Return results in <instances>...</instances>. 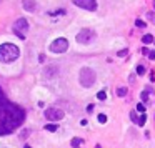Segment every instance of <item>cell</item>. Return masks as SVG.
I'll list each match as a JSON object with an SVG mask.
<instances>
[{"label":"cell","instance_id":"cell-1","mask_svg":"<svg viewBox=\"0 0 155 148\" xmlns=\"http://www.w3.org/2000/svg\"><path fill=\"white\" fill-rule=\"evenodd\" d=\"M25 120V110L5 97L0 88V135H8Z\"/></svg>","mask_w":155,"mask_h":148},{"label":"cell","instance_id":"cell-2","mask_svg":"<svg viewBox=\"0 0 155 148\" xmlns=\"http://www.w3.org/2000/svg\"><path fill=\"white\" fill-rule=\"evenodd\" d=\"M19 55H20V48L13 43L0 45V62H3V63H10V62L17 60Z\"/></svg>","mask_w":155,"mask_h":148},{"label":"cell","instance_id":"cell-3","mask_svg":"<svg viewBox=\"0 0 155 148\" xmlns=\"http://www.w3.org/2000/svg\"><path fill=\"white\" fill-rule=\"evenodd\" d=\"M95 72L92 70V68H82L80 70V83H82V87H92V85L95 83Z\"/></svg>","mask_w":155,"mask_h":148},{"label":"cell","instance_id":"cell-4","mask_svg":"<svg viewBox=\"0 0 155 148\" xmlns=\"http://www.w3.org/2000/svg\"><path fill=\"white\" fill-rule=\"evenodd\" d=\"M65 50H68V40L67 38H57L50 43V52H53V53H63Z\"/></svg>","mask_w":155,"mask_h":148},{"label":"cell","instance_id":"cell-5","mask_svg":"<svg viewBox=\"0 0 155 148\" xmlns=\"http://www.w3.org/2000/svg\"><path fill=\"white\" fill-rule=\"evenodd\" d=\"M95 38V32L93 30H90V28H82L79 33H77V42L79 43H90L92 40Z\"/></svg>","mask_w":155,"mask_h":148},{"label":"cell","instance_id":"cell-6","mask_svg":"<svg viewBox=\"0 0 155 148\" xmlns=\"http://www.w3.org/2000/svg\"><path fill=\"white\" fill-rule=\"evenodd\" d=\"M25 30H29V22L25 19H19L15 22V25H13V32L17 33V37L25 40Z\"/></svg>","mask_w":155,"mask_h":148},{"label":"cell","instance_id":"cell-7","mask_svg":"<svg viewBox=\"0 0 155 148\" xmlns=\"http://www.w3.org/2000/svg\"><path fill=\"white\" fill-rule=\"evenodd\" d=\"M65 116V113H63V110H60V108H47L45 110V118L47 120H50V122H60V120Z\"/></svg>","mask_w":155,"mask_h":148},{"label":"cell","instance_id":"cell-8","mask_svg":"<svg viewBox=\"0 0 155 148\" xmlns=\"http://www.w3.org/2000/svg\"><path fill=\"white\" fill-rule=\"evenodd\" d=\"M74 3L77 7H82L85 10H90V12L97 10V2L95 0H74Z\"/></svg>","mask_w":155,"mask_h":148},{"label":"cell","instance_id":"cell-9","mask_svg":"<svg viewBox=\"0 0 155 148\" xmlns=\"http://www.w3.org/2000/svg\"><path fill=\"white\" fill-rule=\"evenodd\" d=\"M22 5L27 12H35L37 10V2L35 0H22Z\"/></svg>","mask_w":155,"mask_h":148},{"label":"cell","instance_id":"cell-10","mask_svg":"<svg viewBox=\"0 0 155 148\" xmlns=\"http://www.w3.org/2000/svg\"><path fill=\"white\" fill-rule=\"evenodd\" d=\"M55 73H57V68H55V67H52V68H47V70L43 72V75H45L47 78H52V77H55Z\"/></svg>","mask_w":155,"mask_h":148},{"label":"cell","instance_id":"cell-11","mask_svg":"<svg viewBox=\"0 0 155 148\" xmlns=\"http://www.w3.org/2000/svg\"><path fill=\"white\" fill-rule=\"evenodd\" d=\"M145 122H147V116H145V113H142L140 116H137V125H139V127H143Z\"/></svg>","mask_w":155,"mask_h":148},{"label":"cell","instance_id":"cell-12","mask_svg":"<svg viewBox=\"0 0 155 148\" xmlns=\"http://www.w3.org/2000/svg\"><path fill=\"white\" fill-rule=\"evenodd\" d=\"M82 143H84V140H82V138H74V140H72V146H74V148H79Z\"/></svg>","mask_w":155,"mask_h":148},{"label":"cell","instance_id":"cell-13","mask_svg":"<svg viewBox=\"0 0 155 148\" xmlns=\"http://www.w3.org/2000/svg\"><path fill=\"white\" fill-rule=\"evenodd\" d=\"M142 42L143 43H152L153 42V37L150 33H147V35H143V37H142Z\"/></svg>","mask_w":155,"mask_h":148},{"label":"cell","instance_id":"cell-14","mask_svg":"<svg viewBox=\"0 0 155 148\" xmlns=\"http://www.w3.org/2000/svg\"><path fill=\"white\" fill-rule=\"evenodd\" d=\"M117 95H118V97H125V95H127V88H125V87H120V88L117 90Z\"/></svg>","mask_w":155,"mask_h":148},{"label":"cell","instance_id":"cell-15","mask_svg":"<svg viewBox=\"0 0 155 148\" xmlns=\"http://www.w3.org/2000/svg\"><path fill=\"white\" fill-rule=\"evenodd\" d=\"M45 130H47V132H55V130H58V128H57V125L50 123V125H45Z\"/></svg>","mask_w":155,"mask_h":148},{"label":"cell","instance_id":"cell-16","mask_svg":"<svg viewBox=\"0 0 155 148\" xmlns=\"http://www.w3.org/2000/svg\"><path fill=\"white\" fill-rule=\"evenodd\" d=\"M140 97H142V102H143V103H147V100H148V90H143Z\"/></svg>","mask_w":155,"mask_h":148},{"label":"cell","instance_id":"cell-17","mask_svg":"<svg viewBox=\"0 0 155 148\" xmlns=\"http://www.w3.org/2000/svg\"><path fill=\"white\" fill-rule=\"evenodd\" d=\"M97 98H98V100H105V98H107V93L103 92V90L98 92V93H97Z\"/></svg>","mask_w":155,"mask_h":148},{"label":"cell","instance_id":"cell-18","mask_svg":"<svg viewBox=\"0 0 155 148\" xmlns=\"http://www.w3.org/2000/svg\"><path fill=\"white\" fill-rule=\"evenodd\" d=\"M137 73H139V75H143V73H145V67H143V65H139V67H137Z\"/></svg>","mask_w":155,"mask_h":148},{"label":"cell","instance_id":"cell-19","mask_svg":"<svg viewBox=\"0 0 155 148\" xmlns=\"http://www.w3.org/2000/svg\"><path fill=\"white\" fill-rule=\"evenodd\" d=\"M135 25H137V27H139V28H145V25H147V23H145V22H142V20H140V19H139V20H137V22H135Z\"/></svg>","mask_w":155,"mask_h":148},{"label":"cell","instance_id":"cell-20","mask_svg":"<svg viewBox=\"0 0 155 148\" xmlns=\"http://www.w3.org/2000/svg\"><path fill=\"white\" fill-rule=\"evenodd\" d=\"M98 122H100V123H105V122H107V115L100 113V115H98Z\"/></svg>","mask_w":155,"mask_h":148},{"label":"cell","instance_id":"cell-21","mask_svg":"<svg viewBox=\"0 0 155 148\" xmlns=\"http://www.w3.org/2000/svg\"><path fill=\"white\" fill-rule=\"evenodd\" d=\"M137 110H139L140 113H145V105L143 103H139V105H137Z\"/></svg>","mask_w":155,"mask_h":148},{"label":"cell","instance_id":"cell-22","mask_svg":"<svg viewBox=\"0 0 155 148\" xmlns=\"http://www.w3.org/2000/svg\"><path fill=\"white\" fill-rule=\"evenodd\" d=\"M29 135H30V130H24V132L20 133V138H22V140H24V138H27Z\"/></svg>","mask_w":155,"mask_h":148},{"label":"cell","instance_id":"cell-23","mask_svg":"<svg viewBox=\"0 0 155 148\" xmlns=\"http://www.w3.org/2000/svg\"><path fill=\"white\" fill-rule=\"evenodd\" d=\"M147 17H148V20H150V22H153V23H155V13H153V12H148V13H147Z\"/></svg>","mask_w":155,"mask_h":148},{"label":"cell","instance_id":"cell-24","mask_svg":"<svg viewBox=\"0 0 155 148\" xmlns=\"http://www.w3.org/2000/svg\"><path fill=\"white\" fill-rule=\"evenodd\" d=\"M63 13H65V10H57V12H50V15H63Z\"/></svg>","mask_w":155,"mask_h":148},{"label":"cell","instance_id":"cell-25","mask_svg":"<svg viewBox=\"0 0 155 148\" xmlns=\"http://www.w3.org/2000/svg\"><path fill=\"white\" fill-rule=\"evenodd\" d=\"M127 53H129V48H124V50H120V52H118V57H125Z\"/></svg>","mask_w":155,"mask_h":148},{"label":"cell","instance_id":"cell-26","mask_svg":"<svg viewBox=\"0 0 155 148\" xmlns=\"http://www.w3.org/2000/svg\"><path fill=\"white\" fill-rule=\"evenodd\" d=\"M130 120L132 122H137V113L135 111H130Z\"/></svg>","mask_w":155,"mask_h":148},{"label":"cell","instance_id":"cell-27","mask_svg":"<svg viewBox=\"0 0 155 148\" xmlns=\"http://www.w3.org/2000/svg\"><path fill=\"white\" fill-rule=\"evenodd\" d=\"M150 60H155V52H148V55H147Z\"/></svg>","mask_w":155,"mask_h":148},{"label":"cell","instance_id":"cell-28","mask_svg":"<svg viewBox=\"0 0 155 148\" xmlns=\"http://www.w3.org/2000/svg\"><path fill=\"white\" fill-rule=\"evenodd\" d=\"M148 52H150L148 48H142V53H143V55H148Z\"/></svg>","mask_w":155,"mask_h":148},{"label":"cell","instance_id":"cell-29","mask_svg":"<svg viewBox=\"0 0 155 148\" xmlns=\"http://www.w3.org/2000/svg\"><path fill=\"white\" fill-rule=\"evenodd\" d=\"M38 62H40V63H42V62H45V55H40V57H38Z\"/></svg>","mask_w":155,"mask_h":148},{"label":"cell","instance_id":"cell-30","mask_svg":"<svg viewBox=\"0 0 155 148\" xmlns=\"http://www.w3.org/2000/svg\"><path fill=\"white\" fill-rule=\"evenodd\" d=\"M24 148H30V146H29V145H25V146H24Z\"/></svg>","mask_w":155,"mask_h":148},{"label":"cell","instance_id":"cell-31","mask_svg":"<svg viewBox=\"0 0 155 148\" xmlns=\"http://www.w3.org/2000/svg\"><path fill=\"white\" fill-rule=\"evenodd\" d=\"M95 148H102V146H100V145H97V146H95Z\"/></svg>","mask_w":155,"mask_h":148},{"label":"cell","instance_id":"cell-32","mask_svg":"<svg viewBox=\"0 0 155 148\" xmlns=\"http://www.w3.org/2000/svg\"><path fill=\"white\" fill-rule=\"evenodd\" d=\"M153 8H155V0H153Z\"/></svg>","mask_w":155,"mask_h":148}]
</instances>
